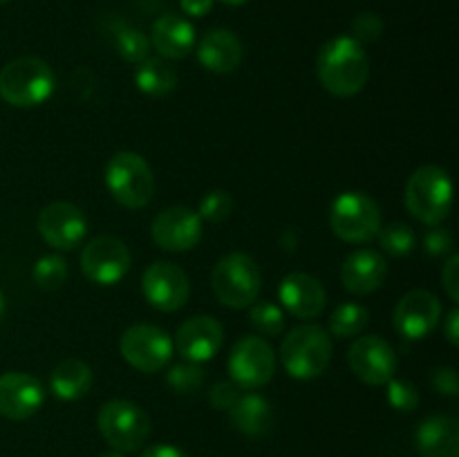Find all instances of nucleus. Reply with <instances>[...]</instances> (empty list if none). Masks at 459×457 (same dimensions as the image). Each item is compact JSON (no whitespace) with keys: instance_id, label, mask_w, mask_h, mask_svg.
I'll use <instances>...</instances> for the list:
<instances>
[{"instance_id":"obj_6","label":"nucleus","mask_w":459,"mask_h":457,"mask_svg":"<svg viewBox=\"0 0 459 457\" xmlns=\"http://www.w3.org/2000/svg\"><path fill=\"white\" fill-rule=\"evenodd\" d=\"M106 186L126 209H143L155 193V175L142 155L121 151L106 166Z\"/></svg>"},{"instance_id":"obj_33","label":"nucleus","mask_w":459,"mask_h":457,"mask_svg":"<svg viewBox=\"0 0 459 457\" xmlns=\"http://www.w3.org/2000/svg\"><path fill=\"white\" fill-rule=\"evenodd\" d=\"M231 211L233 197L229 195L227 191H222V188H215V191L206 193V195L202 197L197 215H200V220H206V222L220 224L231 215Z\"/></svg>"},{"instance_id":"obj_32","label":"nucleus","mask_w":459,"mask_h":457,"mask_svg":"<svg viewBox=\"0 0 459 457\" xmlns=\"http://www.w3.org/2000/svg\"><path fill=\"white\" fill-rule=\"evenodd\" d=\"M251 325L264 336H278L285 330V314L278 305L269 303V300H260V303L251 305Z\"/></svg>"},{"instance_id":"obj_43","label":"nucleus","mask_w":459,"mask_h":457,"mask_svg":"<svg viewBox=\"0 0 459 457\" xmlns=\"http://www.w3.org/2000/svg\"><path fill=\"white\" fill-rule=\"evenodd\" d=\"M4 312H7V303H4V296H3V291H0V323H3Z\"/></svg>"},{"instance_id":"obj_42","label":"nucleus","mask_w":459,"mask_h":457,"mask_svg":"<svg viewBox=\"0 0 459 457\" xmlns=\"http://www.w3.org/2000/svg\"><path fill=\"white\" fill-rule=\"evenodd\" d=\"M444 332H446V339L451 345H459V312L457 307H453L448 312L446 323H444Z\"/></svg>"},{"instance_id":"obj_28","label":"nucleus","mask_w":459,"mask_h":457,"mask_svg":"<svg viewBox=\"0 0 459 457\" xmlns=\"http://www.w3.org/2000/svg\"><path fill=\"white\" fill-rule=\"evenodd\" d=\"M370 321V312L363 305L343 303L332 312L330 316V334L336 339H350L366 330Z\"/></svg>"},{"instance_id":"obj_46","label":"nucleus","mask_w":459,"mask_h":457,"mask_svg":"<svg viewBox=\"0 0 459 457\" xmlns=\"http://www.w3.org/2000/svg\"><path fill=\"white\" fill-rule=\"evenodd\" d=\"M4 3H9V0H0V4H4Z\"/></svg>"},{"instance_id":"obj_24","label":"nucleus","mask_w":459,"mask_h":457,"mask_svg":"<svg viewBox=\"0 0 459 457\" xmlns=\"http://www.w3.org/2000/svg\"><path fill=\"white\" fill-rule=\"evenodd\" d=\"M92 388V370L81 358H65L49 375V390L61 401H76Z\"/></svg>"},{"instance_id":"obj_19","label":"nucleus","mask_w":459,"mask_h":457,"mask_svg":"<svg viewBox=\"0 0 459 457\" xmlns=\"http://www.w3.org/2000/svg\"><path fill=\"white\" fill-rule=\"evenodd\" d=\"M281 305L296 318H316L325 309V289L321 280L305 272H291L278 285Z\"/></svg>"},{"instance_id":"obj_2","label":"nucleus","mask_w":459,"mask_h":457,"mask_svg":"<svg viewBox=\"0 0 459 457\" xmlns=\"http://www.w3.org/2000/svg\"><path fill=\"white\" fill-rule=\"evenodd\" d=\"M56 88L52 67L39 56H21L0 70V99L13 108H36Z\"/></svg>"},{"instance_id":"obj_37","label":"nucleus","mask_w":459,"mask_h":457,"mask_svg":"<svg viewBox=\"0 0 459 457\" xmlns=\"http://www.w3.org/2000/svg\"><path fill=\"white\" fill-rule=\"evenodd\" d=\"M430 381H433V388L437 390V392L448 394V397H457L459 394V376L455 367L451 366L437 367V370H433Z\"/></svg>"},{"instance_id":"obj_13","label":"nucleus","mask_w":459,"mask_h":457,"mask_svg":"<svg viewBox=\"0 0 459 457\" xmlns=\"http://www.w3.org/2000/svg\"><path fill=\"white\" fill-rule=\"evenodd\" d=\"M142 289L151 307L160 312H178L191 296V282L178 264L157 260L143 272Z\"/></svg>"},{"instance_id":"obj_21","label":"nucleus","mask_w":459,"mask_h":457,"mask_svg":"<svg viewBox=\"0 0 459 457\" xmlns=\"http://www.w3.org/2000/svg\"><path fill=\"white\" fill-rule=\"evenodd\" d=\"M151 45L169 61H182L195 47V27L179 13H161L151 30Z\"/></svg>"},{"instance_id":"obj_16","label":"nucleus","mask_w":459,"mask_h":457,"mask_svg":"<svg viewBox=\"0 0 459 457\" xmlns=\"http://www.w3.org/2000/svg\"><path fill=\"white\" fill-rule=\"evenodd\" d=\"M442 318V303L433 291L412 289L397 303L393 314L394 327L403 339L420 341L437 327Z\"/></svg>"},{"instance_id":"obj_1","label":"nucleus","mask_w":459,"mask_h":457,"mask_svg":"<svg viewBox=\"0 0 459 457\" xmlns=\"http://www.w3.org/2000/svg\"><path fill=\"white\" fill-rule=\"evenodd\" d=\"M316 74L323 88L334 97H354L370 79V58L352 36H336L318 52Z\"/></svg>"},{"instance_id":"obj_12","label":"nucleus","mask_w":459,"mask_h":457,"mask_svg":"<svg viewBox=\"0 0 459 457\" xmlns=\"http://www.w3.org/2000/svg\"><path fill=\"white\" fill-rule=\"evenodd\" d=\"M348 366L368 385H385L397 372V354L381 336H359L348 349Z\"/></svg>"},{"instance_id":"obj_39","label":"nucleus","mask_w":459,"mask_h":457,"mask_svg":"<svg viewBox=\"0 0 459 457\" xmlns=\"http://www.w3.org/2000/svg\"><path fill=\"white\" fill-rule=\"evenodd\" d=\"M442 282L448 298H451L453 303H459V255L453 254L451 258L446 260V264H444L442 269Z\"/></svg>"},{"instance_id":"obj_14","label":"nucleus","mask_w":459,"mask_h":457,"mask_svg":"<svg viewBox=\"0 0 459 457\" xmlns=\"http://www.w3.org/2000/svg\"><path fill=\"white\" fill-rule=\"evenodd\" d=\"M39 233L54 249L72 251L88 233V218L72 202H52L40 211Z\"/></svg>"},{"instance_id":"obj_44","label":"nucleus","mask_w":459,"mask_h":457,"mask_svg":"<svg viewBox=\"0 0 459 457\" xmlns=\"http://www.w3.org/2000/svg\"><path fill=\"white\" fill-rule=\"evenodd\" d=\"M220 3H224V4H229V7H240V4H245V3H249V0H220Z\"/></svg>"},{"instance_id":"obj_23","label":"nucleus","mask_w":459,"mask_h":457,"mask_svg":"<svg viewBox=\"0 0 459 457\" xmlns=\"http://www.w3.org/2000/svg\"><path fill=\"white\" fill-rule=\"evenodd\" d=\"M417 451L421 457H459V424L446 415H433L417 426Z\"/></svg>"},{"instance_id":"obj_35","label":"nucleus","mask_w":459,"mask_h":457,"mask_svg":"<svg viewBox=\"0 0 459 457\" xmlns=\"http://www.w3.org/2000/svg\"><path fill=\"white\" fill-rule=\"evenodd\" d=\"M384 34V21L375 12H361L352 21V39L357 43H375Z\"/></svg>"},{"instance_id":"obj_7","label":"nucleus","mask_w":459,"mask_h":457,"mask_svg":"<svg viewBox=\"0 0 459 457\" xmlns=\"http://www.w3.org/2000/svg\"><path fill=\"white\" fill-rule=\"evenodd\" d=\"M330 227L336 237L352 245H366L381 228V209L361 191H345L332 202Z\"/></svg>"},{"instance_id":"obj_38","label":"nucleus","mask_w":459,"mask_h":457,"mask_svg":"<svg viewBox=\"0 0 459 457\" xmlns=\"http://www.w3.org/2000/svg\"><path fill=\"white\" fill-rule=\"evenodd\" d=\"M424 246L430 255H446L453 249V236L446 228L433 227L424 236Z\"/></svg>"},{"instance_id":"obj_26","label":"nucleus","mask_w":459,"mask_h":457,"mask_svg":"<svg viewBox=\"0 0 459 457\" xmlns=\"http://www.w3.org/2000/svg\"><path fill=\"white\" fill-rule=\"evenodd\" d=\"M134 85L148 97H166L178 88V72L173 70L166 58H151L142 61L134 70Z\"/></svg>"},{"instance_id":"obj_25","label":"nucleus","mask_w":459,"mask_h":457,"mask_svg":"<svg viewBox=\"0 0 459 457\" xmlns=\"http://www.w3.org/2000/svg\"><path fill=\"white\" fill-rule=\"evenodd\" d=\"M229 415H231L233 426H236L240 433L249 435V437L267 435L273 426L272 403L254 392L240 394V399H238L236 406L229 410Z\"/></svg>"},{"instance_id":"obj_11","label":"nucleus","mask_w":459,"mask_h":457,"mask_svg":"<svg viewBox=\"0 0 459 457\" xmlns=\"http://www.w3.org/2000/svg\"><path fill=\"white\" fill-rule=\"evenodd\" d=\"M133 255L126 242L112 236H99L83 246L81 272L90 282L101 287L117 285L130 272Z\"/></svg>"},{"instance_id":"obj_30","label":"nucleus","mask_w":459,"mask_h":457,"mask_svg":"<svg viewBox=\"0 0 459 457\" xmlns=\"http://www.w3.org/2000/svg\"><path fill=\"white\" fill-rule=\"evenodd\" d=\"M31 278H34L36 287L43 291L61 289L67 280V263L61 255H43L34 264Z\"/></svg>"},{"instance_id":"obj_40","label":"nucleus","mask_w":459,"mask_h":457,"mask_svg":"<svg viewBox=\"0 0 459 457\" xmlns=\"http://www.w3.org/2000/svg\"><path fill=\"white\" fill-rule=\"evenodd\" d=\"M179 7L186 16L202 18L213 9V0H179Z\"/></svg>"},{"instance_id":"obj_34","label":"nucleus","mask_w":459,"mask_h":457,"mask_svg":"<svg viewBox=\"0 0 459 457\" xmlns=\"http://www.w3.org/2000/svg\"><path fill=\"white\" fill-rule=\"evenodd\" d=\"M388 403L394 408L397 412H412L417 406H420V390L412 381L408 379H390L388 384Z\"/></svg>"},{"instance_id":"obj_17","label":"nucleus","mask_w":459,"mask_h":457,"mask_svg":"<svg viewBox=\"0 0 459 457\" xmlns=\"http://www.w3.org/2000/svg\"><path fill=\"white\" fill-rule=\"evenodd\" d=\"M45 388L36 376L25 372L0 375V415L12 421H25L40 410Z\"/></svg>"},{"instance_id":"obj_9","label":"nucleus","mask_w":459,"mask_h":457,"mask_svg":"<svg viewBox=\"0 0 459 457\" xmlns=\"http://www.w3.org/2000/svg\"><path fill=\"white\" fill-rule=\"evenodd\" d=\"M119 352L134 370L152 375L169 366L173 357V339L161 327L137 323L121 334Z\"/></svg>"},{"instance_id":"obj_5","label":"nucleus","mask_w":459,"mask_h":457,"mask_svg":"<svg viewBox=\"0 0 459 457\" xmlns=\"http://www.w3.org/2000/svg\"><path fill=\"white\" fill-rule=\"evenodd\" d=\"M211 282L220 303L231 309H245L258 300L263 273L251 255L233 251L218 260Z\"/></svg>"},{"instance_id":"obj_10","label":"nucleus","mask_w":459,"mask_h":457,"mask_svg":"<svg viewBox=\"0 0 459 457\" xmlns=\"http://www.w3.org/2000/svg\"><path fill=\"white\" fill-rule=\"evenodd\" d=\"M276 372V354L260 336H242L229 354V375L238 388L255 390L269 384Z\"/></svg>"},{"instance_id":"obj_45","label":"nucleus","mask_w":459,"mask_h":457,"mask_svg":"<svg viewBox=\"0 0 459 457\" xmlns=\"http://www.w3.org/2000/svg\"><path fill=\"white\" fill-rule=\"evenodd\" d=\"M99 457H124V453H119V451H108V453H101V455Z\"/></svg>"},{"instance_id":"obj_20","label":"nucleus","mask_w":459,"mask_h":457,"mask_svg":"<svg viewBox=\"0 0 459 457\" xmlns=\"http://www.w3.org/2000/svg\"><path fill=\"white\" fill-rule=\"evenodd\" d=\"M388 276L385 258L375 249H357L341 267V282L354 296H368L379 289Z\"/></svg>"},{"instance_id":"obj_8","label":"nucleus","mask_w":459,"mask_h":457,"mask_svg":"<svg viewBox=\"0 0 459 457\" xmlns=\"http://www.w3.org/2000/svg\"><path fill=\"white\" fill-rule=\"evenodd\" d=\"M97 426L103 439L119 453L139 451L151 435V419L146 412L126 399L103 403L97 415Z\"/></svg>"},{"instance_id":"obj_15","label":"nucleus","mask_w":459,"mask_h":457,"mask_svg":"<svg viewBox=\"0 0 459 457\" xmlns=\"http://www.w3.org/2000/svg\"><path fill=\"white\" fill-rule=\"evenodd\" d=\"M151 233L160 249L182 254L202 240V220L188 206H169L155 215Z\"/></svg>"},{"instance_id":"obj_41","label":"nucleus","mask_w":459,"mask_h":457,"mask_svg":"<svg viewBox=\"0 0 459 457\" xmlns=\"http://www.w3.org/2000/svg\"><path fill=\"white\" fill-rule=\"evenodd\" d=\"M139 457H188L186 453L173 444H155V446L146 448Z\"/></svg>"},{"instance_id":"obj_18","label":"nucleus","mask_w":459,"mask_h":457,"mask_svg":"<svg viewBox=\"0 0 459 457\" xmlns=\"http://www.w3.org/2000/svg\"><path fill=\"white\" fill-rule=\"evenodd\" d=\"M224 343V330L213 316H193L178 330L173 348L188 363L211 361Z\"/></svg>"},{"instance_id":"obj_31","label":"nucleus","mask_w":459,"mask_h":457,"mask_svg":"<svg viewBox=\"0 0 459 457\" xmlns=\"http://www.w3.org/2000/svg\"><path fill=\"white\" fill-rule=\"evenodd\" d=\"M166 384H169L173 392L191 394L200 390L202 384H204V370L200 367V363H178L166 375Z\"/></svg>"},{"instance_id":"obj_4","label":"nucleus","mask_w":459,"mask_h":457,"mask_svg":"<svg viewBox=\"0 0 459 457\" xmlns=\"http://www.w3.org/2000/svg\"><path fill=\"white\" fill-rule=\"evenodd\" d=\"M281 361L294 379H316L332 361V336L321 325L294 327L282 339Z\"/></svg>"},{"instance_id":"obj_3","label":"nucleus","mask_w":459,"mask_h":457,"mask_svg":"<svg viewBox=\"0 0 459 457\" xmlns=\"http://www.w3.org/2000/svg\"><path fill=\"white\" fill-rule=\"evenodd\" d=\"M406 209L412 218L429 227H439L451 215L453 182L439 166H421L408 177L403 193Z\"/></svg>"},{"instance_id":"obj_22","label":"nucleus","mask_w":459,"mask_h":457,"mask_svg":"<svg viewBox=\"0 0 459 457\" xmlns=\"http://www.w3.org/2000/svg\"><path fill=\"white\" fill-rule=\"evenodd\" d=\"M245 47L231 30H211L202 36L197 58L202 65L215 74H231L240 67Z\"/></svg>"},{"instance_id":"obj_27","label":"nucleus","mask_w":459,"mask_h":457,"mask_svg":"<svg viewBox=\"0 0 459 457\" xmlns=\"http://www.w3.org/2000/svg\"><path fill=\"white\" fill-rule=\"evenodd\" d=\"M110 40L115 52L124 61L134 63V65L146 61L148 54H151V39L124 21H115V25L110 27Z\"/></svg>"},{"instance_id":"obj_29","label":"nucleus","mask_w":459,"mask_h":457,"mask_svg":"<svg viewBox=\"0 0 459 457\" xmlns=\"http://www.w3.org/2000/svg\"><path fill=\"white\" fill-rule=\"evenodd\" d=\"M377 237H379L381 249L388 255H394V258L411 255L417 246L415 231L403 222H393L388 224V227H381Z\"/></svg>"},{"instance_id":"obj_36","label":"nucleus","mask_w":459,"mask_h":457,"mask_svg":"<svg viewBox=\"0 0 459 457\" xmlns=\"http://www.w3.org/2000/svg\"><path fill=\"white\" fill-rule=\"evenodd\" d=\"M240 399V388H238L233 381H220L211 388L209 401L213 403V408L218 410H231L236 406V401Z\"/></svg>"}]
</instances>
